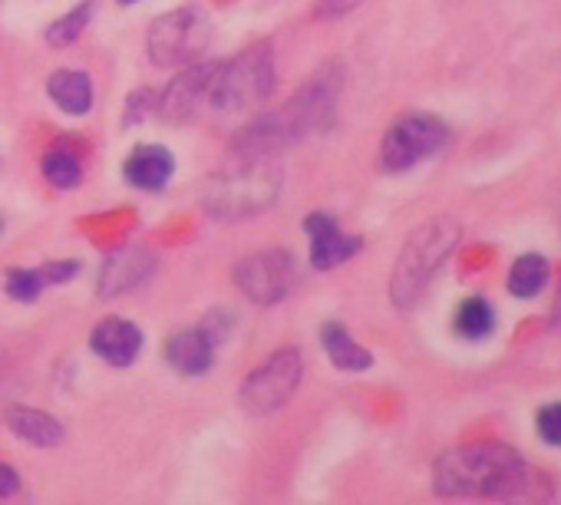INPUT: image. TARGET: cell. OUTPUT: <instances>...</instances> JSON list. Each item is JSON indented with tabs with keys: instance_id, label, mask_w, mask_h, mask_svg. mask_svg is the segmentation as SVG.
Returning <instances> with one entry per match:
<instances>
[{
	"instance_id": "cell-1",
	"label": "cell",
	"mask_w": 561,
	"mask_h": 505,
	"mask_svg": "<svg viewBox=\"0 0 561 505\" xmlns=\"http://www.w3.org/2000/svg\"><path fill=\"white\" fill-rule=\"evenodd\" d=\"M344 73L341 67L321 70L314 80H308L285 106L254 119L228 149V156H280V149H288L291 142L308 139L311 133L328 129L337 110Z\"/></svg>"
},
{
	"instance_id": "cell-2",
	"label": "cell",
	"mask_w": 561,
	"mask_h": 505,
	"mask_svg": "<svg viewBox=\"0 0 561 505\" xmlns=\"http://www.w3.org/2000/svg\"><path fill=\"white\" fill-rule=\"evenodd\" d=\"M433 482L446 498H508L525 485V462L508 446H459L436 459Z\"/></svg>"
},
{
	"instance_id": "cell-3",
	"label": "cell",
	"mask_w": 561,
	"mask_h": 505,
	"mask_svg": "<svg viewBox=\"0 0 561 505\" xmlns=\"http://www.w3.org/2000/svg\"><path fill=\"white\" fill-rule=\"evenodd\" d=\"M280 156H225L221 172L205 188L215 221H241L267 211L280 192Z\"/></svg>"
},
{
	"instance_id": "cell-4",
	"label": "cell",
	"mask_w": 561,
	"mask_h": 505,
	"mask_svg": "<svg viewBox=\"0 0 561 505\" xmlns=\"http://www.w3.org/2000/svg\"><path fill=\"white\" fill-rule=\"evenodd\" d=\"M456 241H459V225L453 218H433L407 238L390 275V298L397 308H410L420 301L439 265L453 255Z\"/></svg>"
},
{
	"instance_id": "cell-5",
	"label": "cell",
	"mask_w": 561,
	"mask_h": 505,
	"mask_svg": "<svg viewBox=\"0 0 561 505\" xmlns=\"http://www.w3.org/2000/svg\"><path fill=\"white\" fill-rule=\"evenodd\" d=\"M274 50L271 44H251L228 64H218L208 106L221 116H241L261 110L274 93Z\"/></svg>"
},
{
	"instance_id": "cell-6",
	"label": "cell",
	"mask_w": 561,
	"mask_h": 505,
	"mask_svg": "<svg viewBox=\"0 0 561 505\" xmlns=\"http://www.w3.org/2000/svg\"><path fill=\"white\" fill-rule=\"evenodd\" d=\"M211 44V21L202 8H175L152 21L146 50L156 67H185L205 54Z\"/></svg>"
},
{
	"instance_id": "cell-7",
	"label": "cell",
	"mask_w": 561,
	"mask_h": 505,
	"mask_svg": "<svg viewBox=\"0 0 561 505\" xmlns=\"http://www.w3.org/2000/svg\"><path fill=\"white\" fill-rule=\"evenodd\" d=\"M305 377V357L298 347H280L257 370H251L238 390V406L248 416H271L298 393Z\"/></svg>"
},
{
	"instance_id": "cell-8",
	"label": "cell",
	"mask_w": 561,
	"mask_h": 505,
	"mask_svg": "<svg viewBox=\"0 0 561 505\" xmlns=\"http://www.w3.org/2000/svg\"><path fill=\"white\" fill-rule=\"evenodd\" d=\"M234 285L248 301H254L261 308L277 305V301H285L298 285V262L285 248L254 251V255H248L234 265Z\"/></svg>"
},
{
	"instance_id": "cell-9",
	"label": "cell",
	"mask_w": 561,
	"mask_h": 505,
	"mask_svg": "<svg viewBox=\"0 0 561 505\" xmlns=\"http://www.w3.org/2000/svg\"><path fill=\"white\" fill-rule=\"evenodd\" d=\"M446 139L449 129L436 116H407L387 133L380 146V162L387 172H407L423 159H433L446 146Z\"/></svg>"
},
{
	"instance_id": "cell-10",
	"label": "cell",
	"mask_w": 561,
	"mask_h": 505,
	"mask_svg": "<svg viewBox=\"0 0 561 505\" xmlns=\"http://www.w3.org/2000/svg\"><path fill=\"white\" fill-rule=\"evenodd\" d=\"M218 64H185V70L165 87L162 100H159V113L165 123H188L202 103H208L211 83H215Z\"/></svg>"
},
{
	"instance_id": "cell-11",
	"label": "cell",
	"mask_w": 561,
	"mask_h": 505,
	"mask_svg": "<svg viewBox=\"0 0 561 505\" xmlns=\"http://www.w3.org/2000/svg\"><path fill=\"white\" fill-rule=\"evenodd\" d=\"M156 272V259L152 251L133 244V248H123L116 255L106 259L103 272H100V282H96V291L103 301H113L119 295H129L136 291L139 285H146Z\"/></svg>"
},
{
	"instance_id": "cell-12",
	"label": "cell",
	"mask_w": 561,
	"mask_h": 505,
	"mask_svg": "<svg viewBox=\"0 0 561 505\" xmlns=\"http://www.w3.org/2000/svg\"><path fill=\"white\" fill-rule=\"evenodd\" d=\"M308 234H311V265L318 272H331L344 262H351L357 251L364 248V241L357 234H344L337 218L328 211H314L305 221Z\"/></svg>"
},
{
	"instance_id": "cell-13",
	"label": "cell",
	"mask_w": 561,
	"mask_h": 505,
	"mask_svg": "<svg viewBox=\"0 0 561 505\" xmlns=\"http://www.w3.org/2000/svg\"><path fill=\"white\" fill-rule=\"evenodd\" d=\"M90 347L100 360L113 367H129L142 351V331L126 318H103L90 334Z\"/></svg>"
},
{
	"instance_id": "cell-14",
	"label": "cell",
	"mask_w": 561,
	"mask_h": 505,
	"mask_svg": "<svg viewBox=\"0 0 561 505\" xmlns=\"http://www.w3.org/2000/svg\"><path fill=\"white\" fill-rule=\"evenodd\" d=\"M162 354H165L169 367L179 370L182 377H202L215 360V337L205 328L179 331L165 341Z\"/></svg>"
},
{
	"instance_id": "cell-15",
	"label": "cell",
	"mask_w": 561,
	"mask_h": 505,
	"mask_svg": "<svg viewBox=\"0 0 561 505\" xmlns=\"http://www.w3.org/2000/svg\"><path fill=\"white\" fill-rule=\"evenodd\" d=\"M126 182L133 188L142 192H159L169 185L172 172H175V156L165 146H139L129 159H126Z\"/></svg>"
},
{
	"instance_id": "cell-16",
	"label": "cell",
	"mask_w": 561,
	"mask_h": 505,
	"mask_svg": "<svg viewBox=\"0 0 561 505\" xmlns=\"http://www.w3.org/2000/svg\"><path fill=\"white\" fill-rule=\"evenodd\" d=\"M4 423L8 429L24 439L27 446H37V449H50V446H60L67 429L60 420H54L50 413L44 410H31V406H8L4 413Z\"/></svg>"
},
{
	"instance_id": "cell-17",
	"label": "cell",
	"mask_w": 561,
	"mask_h": 505,
	"mask_svg": "<svg viewBox=\"0 0 561 505\" xmlns=\"http://www.w3.org/2000/svg\"><path fill=\"white\" fill-rule=\"evenodd\" d=\"M47 93L67 116H87L93 110V80L80 70H57L47 80Z\"/></svg>"
},
{
	"instance_id": "cell-18",
	"label": "cell",
	"mask_w": 561,
	"mask_h": 505,
	"mask_svg": "<svg viewBox=\"0 0 561 505\" xmlns=\"http://www.w3.org/2000/svg\"><path fill=\"white\" fill-rule=\"evenodd\" d=\"M321 344H324L331 364H334L337 370H344V374H360V370H370V364H374L370 351L360 347V344L351 337V331H347L344 324H337V321L324 324Z\"/></svg>"
},
{
	"instance_id": "cell-19",
	"label": "cell",
	"mask_w": 561,
	"mask_h": 505,
	"mask_svg": "<svg viewBox=\"0 0 561 505\" xmlns=\"http://www.w3.org/2000/svg\"><path fill=\"white\" fill-rule=\"evenodd\" d=\"M548 285V262L541 255H522L508 272V291L515 298H535Z\"/></svg>"
},
{
	"instance_id": "cell-20",
	"label": "cell",
	"mask_w": 561,
	"mask_h": 505,
	"mask_svg": "<svg viewBox=\"0 0 561 505\" xmlns=\"http://www.w3.org/2000/svg\"><path fill=\"white\" fill-rule=\"evenodd\" d=\"M495 328V311L485 298H466L456 311V334L466 341H482Z\"/></svg>"
},
{
	"instance_id": "cell-21",
	"label": "cell",
	"mask_w": 561,
	"mask_h": 505,
	"mask_svg": "<svg viewBox=\"0 0 561 505\" xmlns=\"http://www.w3.org/2000/svg\"><path fill=\"white\" fill-rule=\"evenodd\" d=\"M41 169H44V179H47L54 188H77V185H80V179H83L80 156H77V152H70L67 146H54V149L44 156Z\"/></svg>"
},
{
	"instance_id": "cell-22",
	"label": "cell",
	"mask_w": 561,
	"mask_h": 505,
	"mask_svg": "<svg viewBox=\"0 0 561 505\" xmlns=\"http://www.w3.org/2000/svg\"><path fill=\"white\" fill-rule=\"evenodd\" d=\"M93 8H96V0H87V4H77L70 14H64L60 21H54L47 27V44L50 47H70L80 41V34L87 31V24L93 21Z\"/></svg>"
},
{
	"instance_id": "cell-23",
	"label": "cell",
	"mask_w": 561,
	"mask_h": 505,
	"mask_svg": "<svg viewBox=\"0 0 561 505\" xmlns=\"http://www.w3.org/2000/svg\"><path fill=\"white\" fill-rule=\"evenodd\" d=\"M4 288H8V295H11L14 301L31 305V301L41 298V291L47 288V282L41 278L37 268H11L8 278H4Z\"/></svg>"
},
{
	"instance_id": "cell-24",
	"label": "cell",
	"mask_w": 561,
	"mask_h": 505,
	"mask_svg": "<svg viewBox=\"0 0 561 505\" xmlns=\"http://www.w3.org/2000/svg\"><path fill=\"white\" fill-rule=\"evenodd\" d=\"M538 436L551 446H561V403H548L538 410Z\"/></svg>"
},
{
	"instance_id": "cell-25",
	"label": "cell",
	"mask_w": 561,
	"mask_h": 505,
	"mask_svg": "<svg viewBox=\"0 0 561 505\" xmlns=\"http://www.w3.org/2000/svg\"><path fill=\"white\" fill-rule=\"evenodd\" d=\"M37 272H41V278H44L47 285H64V282H73V278H77L80 265H77V262H47V265H41Z\"/></svg>"
},
{
	"instance_id": "cell-26",
	"label": "cell",
	"mask_w": 561,
	"mask_h": 505,
	"mask_svg": "<svg viewBox=\"0 0 561 505\" xmlns=\"http://www.w3.org/2000/svg\"><path fill=\"white\" fill-rule=\"evenodd\" d=\"M360 4H364V0H318L314 18H318V21H337V18H344V14L357 11Z\"/></svg>"
},
{
	"instance_id": "cell-27",
	"label": "cell",
	"mask_w": 561,
	"mask_h": 505,
	"mask_svg": "<svg viewBox=\"0 0 561 505\" xmlns=\"http://www.w3.org/2000/svg\"><path fill=\"white\" fill-rule=\"evenodd\" d=\"M21 489V475L18 469H11L8 462H0V498H8Z\"/></svg>"
},
{
	"instance_id": "cell-28",
	"label": "cell",
	"mask_w": 561,
	"mask_h": 505,
	"mask_svg": "<svg viewBox=\"0 0 561 505\" xmlns=\"http://www.w3.org/2000/svg\"><path fill=\"white\" fill-rule=\"evenodd\" d=\"M119 4H136V0H119Z\"/></svg>"
},
{
	"instance_id": "cell-29",
	"label": "cell",
	"mask_w": 561,
	"mask_h": 505,
	"mask_svg": "<svg viewBox=\"0 0 561 505\" xmlns=\"http://www.w3.org/2000/svg\"><path fill=\"white\" fill-rule=\"evenodd\" d=\"M0 228H4V225H0Z\"/></svg>"
}]
</instances>
